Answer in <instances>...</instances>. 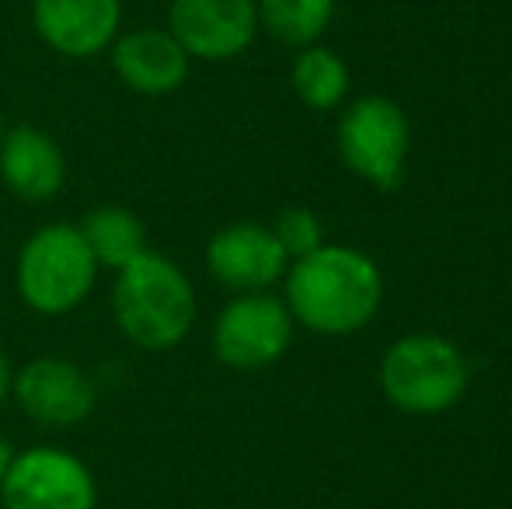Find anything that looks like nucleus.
<instances>
[{"label": "nucleus", "instance_id": "a211bd4d", "mask_svg": "<svg viewBox=\"0 0 512 509\" xmlns=\"http://www.w3.org/2000/svg\"><path fill=\"white\" fill-rule=\"evenodd\" d=\"M11 360H7V353L0 349V401L7 398V391H11Z\"/></svg>", "mask_w": 512, "mask_h": 509}, {"label": "nucleus", "instance_id": "2eb2a0df", "mask_svg": "<svg viewBox=\"0 0 512 509\" xmlns=\"http://www.w3.org/2000/svg\"><path fill=\"white\" fill-rule=\"evenodd\" d=\"M290 84L297 91V98L314 112H331L349 98V84H352V74L345 67V60L335 53V49L321 46H304L293 63V74H290Z\"/></svg>", "mask_w": 512, "mask_h": 509}, {"label": "nucleus", "instance_id": "6ab92c4d", "mask_svg": "<svg viewBox=\"0 0 512 509\" xmlns=\"http://www.w3.org/2000/svg\"><path fill=\"white\" fill-rule=\"evenodd\" d=\"M11 457H14V450H11V443L0 436V482H4V475H7V464H11Z\"/></svg>", "mask_w": 512, "mask_h": 509}, {"label": "nucleus", "instance_id": "6e6552de", "mask_svg": "<svg viewBox=\"0 0 512 509\" xmlns=\"http://www.w3.org/2000/svg\"><path fill=\"white\" fill-rule=\"evenodd\" d=\"M178 46L189 60H230L244 53L258 32L255 0H175L168 11Z\"/></svg>", "mask_w": 512, "mask_h": 509}, {"label": "nucleus", "instance_id": "20e7f679", "mask_svg": "<svg viewBox=\"0 0 512 509\" xmlns=\"http://www.w3.org/2000/svg\"><path fill=\"white\" fill-rule=\"evenodd\" d=\"M98 262L81 227L49 224L25 241L18 255V293L39 314H67L95 286Z\"/></svg>", "mask_w": 512, "mask_h": 509}, {"label": "nucleus", "instance_id": "dca6fc26", "mask_svg": "<svg viewBox=\"0 0 512 509\" xmlns=\"http://www.w3.org/2000/svg\"><path fill=\"white\" fill-rule=\"evenodd\" d=\"M258 25L286 46H314L335 18V0H255Z\"/></svg>", "mask_w": 512, "mask_h": 509}, {"label": "nucleus", "instance_id": "f03ea898", "mask_svg": "<svg viewBox=\"0 0 512 509\" xmlns=\"http://www.w3.org/2000/svg\"><path fill=\"white\" fill-rule=\"evenodd\" d=\"M115 321L140 349H175L196 321V293L175 262L143 252L136 262L119 269L112 293Z\"/></svg>", "mask_w": 512, "mask_h": 509}, {"label": "nucleus", "instance_id": "f8f14e48", "mask_svg": "<svg viewBox=\"0 0 512 509\" xmlns=\"http://www.w3.org/2000/svg\"><path fill=\"white\" fill-rule=\"evenodd\" d=\"M115 74L133 88L136 95H171L189 77V53L178 46V39L161 28H140L115 39L112 49Z\"/></svg>", "mask_w": 512, "mask_h": 509}, {"label": "nucleus", "instance_id": "9b49d317", "mask_svg": "<svg viewBox=\"0 0 512 509\" xmlns=\"http://www.w3.org/2000/svg\"><path fill=\"white\" fill-rule=\"evenodd\" d=\"M119 18L122 0H32L35 32L46 46L74 60L112 46Z\"/></svg>", "mask_w": 512, "mask_h": 509}, {"label": "nucleus", "instance_id": "ddd939ff", "mask_svg": "<svg viewBox=\"0 0 512 509\" xmlns=\"http://www.w3.org/2000/svg\"><path fill=\"white\" fill-rule=\"evenodd\" d=\"M63 164L60 143L35 126H14L0 140V178L4 185L25 203H46L63 189Z\"/></svg>", "mask_w": 512, "mask_h": 509}, {"label": "nucleus", "instance_id": "1a4fd4ad", "mask_svg": "<svg viewBox=\"0 0 512 509\" xmlns=\"http://www.w3.org/2000/svg\"><path fill=\"white\" fill-rule=\"evenodd\" d=\"M11 391L21 412L42 426H77L95 412L98 401L88 374L56 356H39L28 367H21L11 381Z\"/></svg>", "mask_w": 512, "mask_h": 509}, {"label": "nucleus", "instance_id": "f3484780", "mask_svg": "<svg viewBox=\"0 0 512 509\" xmlns=\"http://www.w3.org/2000/svg\"><path fill=\"white\" fill-rule=\"evenodd\" d=\"M269 231L276 234L279 248H283L290 262H297V258L317 252V248L324 245V227H321V220H317V213L307 210V206H286V210L279 213L276 224H272Z\"/></svg>", "mask_w": 512, "mask_h": 509}, {"label": "nucleus", "instance_id": "f257e3e1", "mask_svg": "<svg viewBox=\"0 0 512 509\" xmlns=\"http://www.w3.org/2000/svg\"><path fill=\"white\" fill-rule=\"evenodd\" d=\"M384 304V276L370 255L349 245H321L286 269V307L317 335H356Z\"/></svg>", "mask_w": 512, "mask_h": 509}, {"label": "nucleus", "instance_id": "39448f33", "mask_svg": "<svg viewBox=\"0 0 512 509\" xmlns=\"http://www.w3.org/2000/svg\"><path fill=\"white\" fill-rule=\"evenodd\" d=\"M338 157L373 189H398L411 154L408 116L394 98L363 95L345 105L335 129Z\"/></svg>", "mask_w": 512, "mask_h": 509}, {"label": "nucleus", "instance_id": "7ed1b4c3", "mask_svg": "<svg viewBox=\"0 0 512 509\" xmlns=\"http://www.w3.org/2000/svg\"><path fill=\"white\" fill-rule=\"evenodd\" d=\"M384 398L405 415H443L467 394L471 370L450 339L432 332L401 335L377 370Z\"/></svg>", "mask_w": 512, "mask_h": 509}, {"label": "nucleus", "instance_id": "0eeeda50", "mask_svg": "<svg viewBox=\"0 0 512 509\" xmlns=\"http://www.w3.org/2000/svg\"><path fill=\"white\" fill-rule=\"evenodd\" d=\"M4 509H95L98 492L88 464L56 447L11 457L0 482Z\"/></svg>", "mask_w": 512, "mask_h": 509}, {"label": "nucleus", "instance_id": "4468645a", "mask_svg": "<svg viewBox=\"0 0 512 509\" xmlns=\"http://www.w3.org/2000/svg\"><path fill=\"white\" fill-rule=\"evenodd\" d=\"M81 234L88 241L91 255L98 265L108 269H126L147 252V227L136 213L122 206H98L81 220Z\"/></svg>", "mask_w": 512, "mask_h": 509}, {"label": "nucleus", "instance_id": "9d476101", "mask_svg": "<svg viewBox=\"0 0 512 509\" xmlns=\"http://www.w3.org/2000/svg\"><path fill=\"white\" fill-rule=\"evenodd\" d=\"M206 265L223 286L237 293H265L286 276L290 258L279 248L276 234L262 224H230L213 234L206 248Z\"/></svg>", "mask_w": 512, "mask_h": 509}, {"label": "nucleus", "instance_id": "aec40b11", "mask_svg": "<svg viewBox=\"0 0 512 509\" xmlns=\"http://www.w3.org/2000/svg\"><path fill=\"white\" fill-rule=\"evenodd\" d=\"M0 140H4V119H0Z\"/></svg>", "mask_w": 512, "mask_h": 509}, {"label": "nucleus", "instance_id": "423d86ee", "mask_svg": "<svg viewBox=\"0 0 512 509\" xmlns=\"http://www.w3.org/2000/svg\"><path fill=\"white\" fill-rule=\"evenodd\" d=\"M293 314L286 300L265 293H241L223 307L213 328V353L230 370H265L283 360L293 342Z\"/></svg>", "mask_w": 512, "mask_h": 509}]
</instances>
